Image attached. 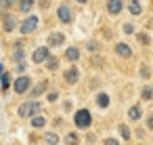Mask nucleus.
Here are the masks:
<instances>
[{
  "mask_svg": "<svg viewBox=\"0 0 153 145\" xmlns=\"http://www.w3.org/2000/svg\"><path fill=\"white\" fill-rule=\"evenodd\" d=\"M38 111H40V103H38V101H27V103H23V105L19 107V116H21V118H27V116H34V118H36Z\"/></svg>",
  "mask_w": 153,
  "mask_h": 145,
  "instance_id": "nucleus-1",
  "label": "nucleus"
},
{
  "mask_svg": "<svg viewBox=\"0 0 153 145\" xmlns=\"http://www.w3.org/2000/svg\"><path fill=\"white\" fill-rule=\"evenodd\" d=\"M30 86H32V78H30V76H19V78H15V82H13V90H15L17 95H23Z\"/></svg>",
  "mask_w": 153,
  "mask_h": 145,
  "instance_id": "nucleus-2",
  "label": "nucleus"
},
{
  "mask_svg": "<svg viewBox=\"0 0 153 145\" xmlns=\"http://www.w3.org/2000/svg\"><path fill=\"white\" fill-rule=\"evenodd\" d=\"M76 126L78 128H88L90 124H92V118H90V111L88 109H80V111H76Z\"/></svg>",
  "mask_w": 153,
  "mask_h": 145,
  "instance_id": "nucleus-3",
  "label": "nucleus"
},
{
  "mask_svg": "<svg viewBox=\"0 0 153 145\" xmlns=\"http://www.w3.org/2000/svg\"><path fill=\"white\" fill-rule=\"evenodd\" d=\"M36 28H38V17H27V19L21 23L19 30H21V34H32Z\"/></svg>",
  "mask_w": 153,
  "mask_h": 145,
  "instance_id": "nucleus-4",
  "label": "nucleus"
},
{
  "mask_svg": "<svg viewBox=\"0 0 153 145\" xmlns=\"http://www.w3.org/2000/svg\"><path fill=\"white\" fill-rule=\"evenodd\" d=\"M48 59H51L48 57V46H40V49L34 51V57H32L34 63H42V61H48Z\"/></svg>",
  "mask_w": 153,
  "mask_h": 145,
  "instance_id": "nucleus-5",
  "label": "nucleus"
},
{
  "mask_svg": "<svg viewBox=\"0 0 153 145\" xmlns=\"http://www.w3.org/2000/svg\"><path fill=\"white\" fill-rule=\"evenodd\" d=\"M61 44H65V34H61V32L48 34V46H61Z\"/></svg>",
  "mask_w": 153,
  "mask_h": 145,
  "instance_id": "nucleus-6",
  "label": "nucleus"
},
{
  "mask_svg": "<svg viewBox=\"0 0 153 145\" xmlns=\"http://www.w3.org/2000/svg\"><path fill=\"white\" fill-rule=\"evenodd\" d=\"M57 15H59V19H61L63 23H69V21H71V17H74V15H71V9H69V7H65V4H61V7H59Z\"/></svg>",
  "mask_w": 153,
  "mask_h": 145,
  "instance_id": "nucleus-7",
  "label": "nucleus"
},
{
  "mask_svg": "<svg viewBox=\"0 0 153 145\" xmlns=\"http://www.w3.org/2000/svg\"><path fill=\"white\" fill-rule=\"evenodd\" d=\"M115 53H117L120 57H124V59L132 57V49H130L126 42H120V44H115Z\"/></svg>",
  "mask_w": 153,
  "mask_h": 145,
  "instance_id": "nucleus-8",
  "label": "nucleus"
},
{
  "mask_svg": "<svg viewBox=\"0 0 153 145\" xmlns=\"http://www.w3.org/2000/svg\"><path fill=\"white\" fill-rule=\"evenodd\" d=\"M122 9H124V4L120 2V0H111V2H107V11H109L111 15H117V13H122Z\"/></svg>",
  "mask_w": 153,
  "mask_h": 145,
  "instance_id": "nucleus-9",
  "label": "nucleus"
},
{
  "mask_svg": "<svg viewBox=\"0 0 153 145\" xmlns=\"http://www.w3.org/2000/svg\"><path fill=\"white\" fill-rule=\"evenodd\" d=\"M2 23H4V30H7V32H13V30H15V25H17L13 15H2Z\"/></svg>",
  "mask_w": 153,
  "mask_h": 145,
  "instance_id": "nucleus-10",
  "label": "nucleus"
},
{
  "mask_svg": "<svg viewBox=\"0 0 153 145\" xmlns=\"http://www.w3.org/2000/svg\"><path fill=\"white\" fill-rule=\"evenodd\" d=\"M78 76H80V72H78L76 67H69V70L65 72V80H67L69 84H76V82H78Z\"/></svg>",
  "mask_w": 153,
  "mask_h": 145,
  "instance_id": "nucleus-11",
  "label": "nucleus"
},
{
  "mask_svg": "<svg viewBox=\"0 0 153 145\" xmlns=\"http://www.w3.org/2000/svg\"><path fill=\"white\" fill-rule=\"evenodd\" d=\"M65 59H67V61H78V59H80V51H78L76 46L67 49V51H65Z\"/></svg>",
  "mask_w": 153,
  "mask_h": 145,
  "instance_id": "nucleus-12",
  "label": "nucleus"
},
{
  "mask_svg": "<svg viewBox=\"0 0 153 145\" xmlns=\"http://www.w3.org/2000/svg\"><path fill=\"white\" fill-rule=\"evenodd\" d=\"M44 90H46V82H40V84H36V86L32 88V97L36 99V97H40Z\"/></svg>",
  "mask_w": 153,
  "mask_h": 145,
  "instance_id": "nucleus-13",
  "label": "nucleus"
},
{
  "mask_svg": "<svg viewBox=\"0 0 153 145\" xmlns=\"http://www.w3.org/2000/svg\"><path fill=\"white\" fill-rule=\"evenodd\" d=\"M128 118H130V120H138V118H140V107H138V105H132V107L128 109Z\"/></svg>",
  "mask_w": 153,
  "mask_h": 145,
  "instance_id": "nucleus-14",
  "label": "nucleus"
},
{
  "mask_svg": "<svg viewBox=\"0 0 153 145\" xmlns=\"http://www.w3.org/2000/svg\"><path fill=\"white\" fill-rule=\"evenodd\" d=\"M97 105H99V107H107V105H109V97H107L105 93H99V97H97Z\"/></svg>",
  "mask_w": 153,
  "mask_h": 145,
  "instance_id": "nucleus-15",
  "label": "nucleus"
},
{
  "mask_svg": "<svg viewBox=\"0 0 153 145\" xmlns=\"http://www.w3.org/2000/svg\"><path fill=\"white\" fill-rule=\"evenodd\" d=\"M17 7H19V11H23V13H27V11H30V9L34 7V2H32V0H21V2H19Z\"/></svg>",
  "mask_w": 153,
  "mask_h": 145,
  "instance_id": "nucleus-16",
  "label": "nucleus"
},
{
  "mask_svg": "<svg viewBox=\"0 0 153 145\" xmlns=\"http://www.w3.org/2000/svg\"><path fill=\"white\" fill-rule=\"evenodd\" d=\"M128 11H130L132 15H140V13H143V11H140V4L136 2V0H134V2H130V4H128Z\"/></svg>",
  "mask_w": 153,
  "mask_h": 145,
  "instance_id": "nucleus-17",
  "label": "nucleus"
},
{
  "mask_svg": "<svg viewBox=\"0 0 153 145\" xmlns=\"http://www.w3.org/2000/svg\"><path fill=\"white\" fill-rule=\"evenodd\" d=\"M46 124V120L42 118V116H36V118H32V126L34 128H40V126H44Z\"/></svg>",
  "mask_w": 153,
  "mask_h": 145,
  "instance_id": "nucleus-18",
  "label": "nucleus"
},
{
  "mask_svg": "<svg viewBox=\"0 0 153 145\" xmlns=\"http://www.w3.org/2000/svg\"><path fill=\"white\" fill-rule=\"evenodd\" d=\"M145 101H149V99H153V86H145L143 88V95H140Z\"/></svg>",
  "mask_w": 153,
  "mask_h": 145,
  "instance_id": "nucleus-19",
  "label": "nucleus"
},
{
  "mask_svg": "<svg viewBox=\"0 0 153 145\" xmlns=\"http://www.w3.org/2000/svg\"><path fill=\"white\" fill-rule=\"evenodd\" d=\"M44 139H46V143H48V145H57V141H59V137H57L55 132H46V137H44Z\"/></svg>",
  "mask_w": 153,
  "mask_h": 145,
  "instance_id": "nucleus-20",
  "label": "nucleus"
},
{
  "mask_svg": "<svg viewBox=\"0 0 153 145\" xmlns=\"http://www.w3.org/2000/svg\"><path fill=\"white\" fill-rule=\"evenodd\" d=\"M65 143H67V145H76V143H78V135H76V132L65 135Z\"/></svg>",
  "mask_w": 153,
  "mask_h": 145,
  "instance_id": "nucleus-21",
  "label": "nucleus"
},
{
  "mask_svg": "<svg viewBox=\"0 0 153 145\" xmlns=\"http://www.w3.org/2000/svg\"><path fill=\"white\" fill-rule=\"evenodd\" d=\"M120 132H122V137H124V139H130V130H128V126H126V124H122V126H120Z\"/></svg>",
  "mask_w": 153,
  "mask_h": 145,
  "instance_id": "nucleus-22",
  "label": "nucleus"
},
{
  "mask_svg": "<svg viewBox=\"0 0 153 145\" xmlns=\"http://www.w3.org/2000/svg\"><path fill=\"white\" fill-rule=\"evenodd\" d=\"M0 82H2V88H7V86L11 84V76H9V74H4V76H2V80H0Z\"/></svg>",
  "mask_w": 153,
  "mask_h": 145,
  "instance_id": "nucleus-23",
  "label": "nucleus"
},
{
  "mask_svg": "<svg viewBox=\"0 0 153 145\" xmlns=\"http://www.w3.org/2000/svg\"><path fill=\"white\" fill-rule=\"evenodd\" d=\"M48 67H51V70H57V67H59V61H57L55 57H51V59H48Z\"/></svg>",
  "mask_w": 153,
  "mask_h": 145,
  "instance_id": "nucleus-24",
  "label": "nucleus"
},
{
  "mask_svg": "<svg viewBox=\"0 0 153 145\" xmlns=\"http://www.w3.org/2000/svg\"><path fill=\"white\" fill-rule=\"evenodd\" d=\"M124 32H126V34H132V32H134V25H132V23H124Z\"/></svg>",
  "mask_w": 153,
  "mask_h": 145,
  "instance_id": "nucleus-25",
  "label": "nucleus"
},
{
  "mask_svg": "<svg viewBox=\"0 0 153 145\" xmlns=\"http://www.w3.org/2000/svg\"><path fill=\"white\" fill-rule=\"evenodd\" d=\"M138 40H140L143 44H149V36H147V34H138Z\"/></svg>",
  "mask_w": 153,
  "mask_h": 145,
  "instance_id": "nucleus-26",
  "label": "nucleus"
},
{
  "mask_svg": "<svg viewBox=\"0 0 153 145\" xmlns=\"http://www.w3.org/2000/svg\"><path fill=\"white\" fill-rule=\"evenodd\" d=\"M147 128H151V130H153V114L147 118Z\"/></svg>",
  "mask_w": 153,
  "mask_h": 145,
  "instance_id": "nucleus-27",
  "label": "nucleus"
},
{
  "mask_svg": "<svg viewBox=\"0 0 153 145\" xmlns=\"http://www.w3.org/2000/svg\"><path fill=\"white\" fill-rule=\"evenodd\" d=\"M88 49H90V51H97V42L90 40V42H88Z\"/></svg>",
  "mask_w": 153,
  "mask_h": 145,
  "instance_id": "nucleus-28",
  "label": "nucleus"
},
{
  "mask_svg": "<svg viewBox=\"0 0 153 145\" xmlns=\"http://www.w3.org/2000/svg\"><path fill=\"white\" fill-rule=\"evenodd\" d=\"M105 145H120V143H117L115 139H107V141H105Z\"/></svg>",
  "mask_w": 153,
  "mask_h": 145,
  "instance_id": "nucleus-29",
  "label": "nucleus"
},
{
  "mask_svg": "<svg viewBox=\"0 0 153 145\" xmlns=\"http://www.w3.org/2000/svg\"><path fill=\"white\" fill-rule=\"evenodd\" d=\"M140 74H143V78H149V70H147V67H143Z\"/></svg>",
  "mask_w": 153,
  "mask_h": 145,
  "instance_id": "nucleus-30",
  "label": "nucleus"
},
{
  "mask_svg": "<svg viewBox=\"0 0 153 145\" xmlns=\"http://www.w3.org/2000/svg\"><path fill=\"white\" fill-rule=\"evenodd\" d=\"M46 97H48V101H55V99H57V93H51V95H46Z\"/></svg>",
  "mask_w": 153,
  "mask_h": 145,
  "instance_id": "nucleus-31",
  "label": "nucleus"
},
{
  "mask_svg": "<svg viewBox=\"0 0 153 145\" xmlns=\"http://www.w3.org/2000/svg\"><path fill=\"white\" fill-rule=\"evenodd\" d=\"M0 78H2V65H0Z\"/></svg>",
  "mask_w": 153,
  "mask_h": 145,
  "instance_id": "nucleus-32",
  "label": "nucleus"
},
{
  "mask_svg": "<svg viewBox=\"0 0 153 145\" xmlns=\"http://www.w3.org/2000/svg\"><path fill=\"white\" fill-rule=\"evenodd\" d=\"M0 90H2V82H0Z\"/></svg>",
  "mask_w": 153,
  "mask_h": 145,
  "instance_id": "nucleus-33",
  "label": "nucleus"
}]
</instances>
